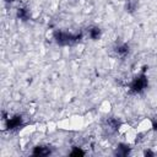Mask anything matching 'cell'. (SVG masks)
<instances>
[{
	"label": "cell",
	"mask_w": 157,
	"mask_h": 157,
	"mask_svg": "<svg viewBox=\"0 0 157 157\" xmlns=\"http://www.w3.org/2000/svg\"><path fill=\"white\" fill-rule=\"evenodd\" d=\"M119 123L115 120V119H113V118H108L105 121H104V124H103V130L107 132V134H113V132H118V128H119Z\"/></svg>",
	"instance_id": "cell-2"
},
{
	"label": "cell",
	"mask_w": 157,
	"mask_h": 157,
	"mask_svg": "<svg viewBox=\"0 0 157 157\" xmlns=\"http://www.w3.org/2000/svg\"><path fill=\"white\" fill-rule=\"evenodd\" d=\"M99 110H101V112H103V113H108V112H110V102L104 101V102L102 103V105H101Z\"/></svg>",
	"instance_id": "cell-4"
},
{
	"label": "cell",
	"mask_w": 157,
	"mask_h": 157,
	"mask_svg": "<svg viewBox=\"0 0 157 157\" xmlns=\"http://www.w3.org/2000/svg\"><path fill=\"white\" fill-rule=\"evenodd\" d=\"M6 1H13V0H6Z\"/></svg>",
	"instance_id": "cell-5"
},
{
	"label": "cell",
	"mask_w": 157,
	"mask_h": 157,
	"mask_svg": "<svg viewBox=\"0 0 157 157\" xmlns=\"http://www.w3.org/2000/svg\"><path fill=\"white\" fill-rule=\"evenodd\" d=\"M83 126V118L82 117H72L69 119H64L58 123V128L63 130H77Z\"/></svg>",
	"instance_id": "cell-1"
},
{
	"label": "cell",
	"mask_w": 157,
	"mask_h": 157,
	"mask_svg": "<svg viewBox=\"0 0 157 157\" xmlns=\"http://www.w3.org/2000/svg\"><path fill=\"white\" fill-rule=\"evenodd\" d=\"M152 126H153V125H152V121L146 118V119L141 120V121L139 123V125H137L135 129H136V131H137L139 134H142V132H146V131L151 130Z\"/></svg>",
	"instance_id": "cell-3"
}]
</instances>
